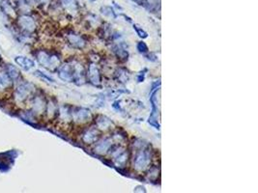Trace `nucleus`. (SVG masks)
<instances>
[{
	"mask_svg": "<svg viewBox=\"0 0 258 193\" xmlns=\"http://www.w3.org/2000/svg\"><path fill=\"white\" fill-rule=\"evenodd\" d=\"M15 62L19 66H21L23 70H25V71H28V70L32 69L35 66L33 60L23 56H16L15 58Z\"/></svg>",
	"mask_w": 258,
	"mask_h": 193,
	"instance_id": "423d86ee",
	"label": "nucleus"
},
{
	"mask_svg": "<svg viewBox=\"0 0 258 193\" xmlns=\"http://www.w3.org/2000/svg\"><path fill=\"white\" fill-rule=\"evenodd\" d=\"M33 90V85L25 82L20 85L16 90V98L17 101H24Z\"/></svg>",
	"mask_w": 258,
	"mask_h": 193,
	"instance_id": "f03ea898",
	"label": "nucleus"
},
{
	"mask_svg": "<svg viewBox=\"0 0 258 193\" xmlns=\"http://www.w3.org/2000/svg\"><path fill=\"white\" fill-rule=\"evenodd\" d=\"M110 121L108 119H105L104 117H102L101 120L98 121V126H99L101 128H108L110 126Z\"/></svg>",
	"mask_w": 258,
	"mask_h": 193,
	"instance_id": "4468645a",
	"label": "nucleus"
},
{
	"mask_svg": "<svg viewBox=\"0 0 258 193\" xmlns=\"http://www.w3.org/2000/svg\"><path fill=\"white\" fill-rule=\"evenodd\" d=\"M96 139H97V132H96L95 130H90V131H88L87 134L84 136V140H85L86 142H88V143L95 141Z\"/></svg>",
	"mask_w": 258,
	"mask_h": 193,
	"instance_id": "f8f14e48",
	"label": "nucleus"
},
{
	"mask_svg": "<svg viewBox=\"0 0 258 193\" xmlns=\"http://www.w3.org/2000/svg\"><path fill=\"white\" fill-rule=\"evenodd\" d=\"M11 84V78L8 76V74H0V90H4L8 88Z\"/></svg>",
	"mask_w": 258,
	"mask_h": 193,
	"instance_id": "9d476101",
	"label": "nucleus"
},
{
	"mask_svg": "<svg viewBox=\"0 0 258 193\" xmlns=\"http://www.w3.org/2000/svg\"><path fill=\"white\" fill-rule=\"evenodd\" d=\"M137 49H138L139 52H142V53H145V52L148 51V47L145 45V43L140 42V43H138V45H137Z\"/></svg>",
	"mask_w": 258,
	"mask_h": 193,
	"instance_id": "2eb2a0df",
	"label": "nucleus"
},
{
	"mask_svg": "<svg viewBox=\"0 0 258 193\" xmlns=\"http://www.w3.org/2000/svg\"><path fill=\"white\" fill-rule=\"evenodd\" d=\"M89 117H90V113H89V111L86 110V109H81V110H78L77 112H76L74 114L75 120L81 121V122L86 121Z\"/></svg>",
	"mask_w": 258,
	"mask_h": 193,
	"instance_id": "6e6552de",
	"label": "nucleus"
},
{
	"mask_svg": "<svg viewBox=\"0 0 258 193\" xmlns=\"http://www.w3.org/2000/svg\"><path fill=\"white\" fill-rule=\"evenodd\" d=\"M89 79L93 84H98L100 83V74L98 69L95 65H91L90 68H89Z\"/></svg>",
	"mask_w": 258,
	"mask_h": 193,
	"instance_id": "0eeeda50",
	"label": "nucleus"
},
{
	"mask_svg": "<svg viewBox=\"0 0 258 193\" xmlns=\"http://www.w3.org/2000/svg\"><path fill=\"white\" fill-rule=\"evenodd\" d=\"M69 40H70V43L76 47H82L84 46V43H85L84 41L81 37L76 36V35H71V36L69 37Z\"/></svg>",
	"mask_w": 258,
	"mask_h": 193,
	"instance_id": "9b49d317",
	"label": "nucleus"
},
{
	"mask_svg": "<svg viewBox=\"0 0 258 193\" xmlns=\"http://www.w3.org/2000/svg\"><path fill=\"white\" fill-rule=\"evenodd\" d=\"M109 147V142L108 140H104L102 143H100L99 145L97 146V152L99 153H104V151H106Z\"/></svg>",
	"mask_w": 258,
	"mask_h": 193,
	"instance_id": "ddd939ff",
	"label": "nucleus"
},
{
	"mask_svg": "<svg viewBox=\"0 0 258 193\" xmlns=\"http://www.w3.org/2000/svg\"><path fill=\"white\" fill-rule=\"evenodd\" d=\"M20 26L26 31H33L35 29V22L32 17L28 16H22L19 20Z\"/></svg>",
	"mask_w": 258,
	"mask_h": 193,
	"instance_id": "20e7f679",
	"label": "nucleus"
},
{
	"mask_svg": "<svg viewBox=\"0 0 258 193\" xmlns=\"http://www.w3.org/2000/svg\"><path fill=\"white\" fill-rule=\"evenodd\" d=\"M7 74H8L9 77L11 78V79L16 80L20 76V72H19V70H17L15 66L8 65L7 66Z\"/></svg>",
	"mask_w": 258,
	"mask_h": 193,
	"instance_id": "1a4fd4ad",
	"label": "nucleus"
},
{
	"mask_svg": "<svg viewBox=\"0 0 258 193\" xmlns=\"http://www.w3.org/2000/svg\"><path fill=\"white\" fill-rule=\"evenodd\" d=\"M38 60L40 64L48 68H55L59 64V60L55 56H49L44 52H40L38 55Z\"/></svg>",
	"mask_w": 258,
	"mask_h": 193,
	"instance_id": "f257e3e1",
	"label": "nucleus"
},
{
	"mask_svg": "<svg viewBox=\"0 0 258 193\" xmlns=\"http://www.w3.org/2000/svg\"><path fill=\"white\" fill-rule=\"evenodd\" d=\"M135 29L136 30V32H137L139 37H141V38H147L148 35H147V33L144 30H142L141 28H139L138 26H136V25H135Z\"/></svg>",
	"mask_w": 258,
	"mask_h": 193,
	"instance_id": "dca6fc26",
	"label": "nucleus"
},
{
	"mask_svg": "<svg viewBox=\"0 0 258 193\" xmlns=\"http://www.w3.org/2000/svg\"><path fill=\"white\" fill-rule=\"evenodd\" d=\"M149 160H150V156H149V154L148 152H141L136 159V166L137 169H144L147 164L149 163Z\"/></svg>",
	"mask_w": 258,
	"mask_h": 193,
	"instance_id": "39448f33",
	"label": "nucleus"
},
{
	"mask_svg": "<svg viewBox=\"0 0 258 193\" xmlns=\"http://www.w3.org/2000/svg\"><path fill=\"white\" fill-rule=\"evenodd\" d=\"M75 69L71 65H63L59 69V77L65 81H73Z\"/></svg>",
	"mask_w": 258,
	"mask_h": 193,
	"instance_id": "7ed1b4c3",
	"label": "nucleus"
}]
</instances>
